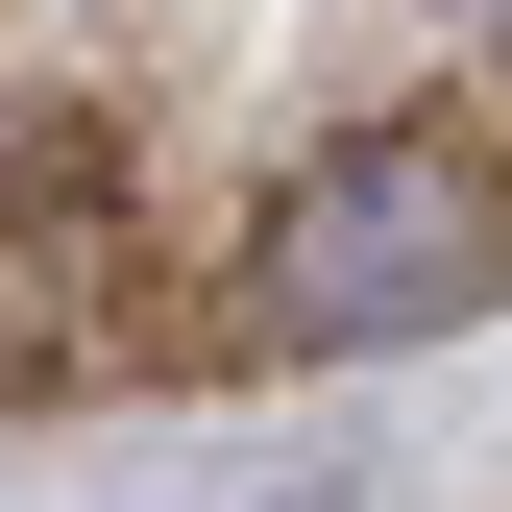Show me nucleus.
<instances>
[{"instance_id":"obj_1","label":"nucleus","mask_w":512,"mask_h":512,"mask_svg":"<svg viewBox=\"0 0 512 512\" xmlns=\"http://www.w3.org/2000/svg\"><path fill=\"white\" fill-rule=\"evenodd\" d=\"M488 293H512V122L488 98L317 122L269 196H244V244H220L244 366H391V342H439V317H488Z\"/></svg>"},{"instance_id":"obj_2","label":"nucleus","mask_w":512,"mask_h":512,"mask_svg":"<svg viewBox=\"0 0 512 512\" xmlns=\"http://www.w3.org/2000/svg\"><path fill=\"white\" fill-rule=\"evenodd\" d=\"M415 25H439V49H464V74H512V0H415Z\"/></svg>"}]
</instances>
